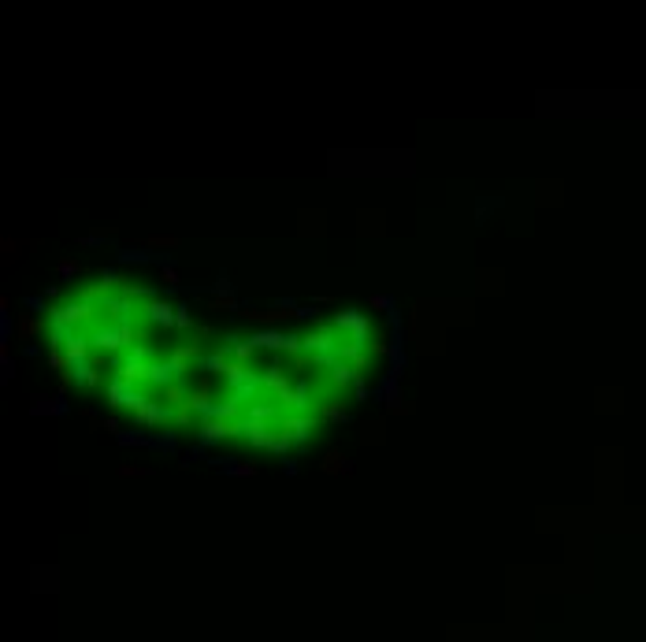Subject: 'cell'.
I'll list each match as a JSON object with an SVG mask.
<instances>
[{"instance_id":"ffe728a7","label":"cell","mask_w":646,"mask_h":642,"mask_svg":"<svg viewBox=\"0 0 646 642\" xmlns=\"http://www.w3.org/2000/svg\"><path fill=\"white\" fill-rule=\"evenodd\" d=\"M231 342H234V345H231V356H234L238 364H253V360H257L260 349L249 342V338H245V342H242V338H231Z\"/></svg>"},{"instance_id":"e0dca14e","label":"cell","mask_w":646,"mask_h":642,"mask_svg":"<svg viewBox=\"0 0 646 642\" xmlns=\"http://www.w3.org/2000/svg\"><path fill=\"white\" fill-rule=\"evenodd\" d=\"M89 342H93L97 349H104V353H115V349H123V345H119V331H115L112 323H108V327H97Z\"/></svg>"},{"instance_id":"d590c367","label":"cell","mask_w":646,"mask_h":642,"mask_svg":"<svg viewBox=\"0 0 646 642\" xmlns=\"http://www.w3.org/2000/svg\"><path fill=\"white\" fill-rule=\"evenodd\" d=\"M97 431H108V435H115V438L123 435V431H119V420H112V416L101 420V424H97Z\"/></svg>"},{"instance_id":"74e56055","label":"cell","mask_w":646,"mask_h":642,"mask_svg":"<svg viewBox=\"0 0 646 642\" xmlns=\"http://www.w3.org/2000/svg\"><path fill=\"white\" fill-rule=\"evenodd\" d=\"M112 234H115V227H97V231H93L97 242H104V238H112Z\"/></svg>"},{"instance_id":"d6a6232c","label":"cell","mask_w":646,"mask_h":642,"mask_svg":"<svg viewBox=\"0 0 646 642\" xmlns=\"http://www.w3.org/2000/svg\"><path fill=\"white\" fill-rule=\"evenodd\" d=\"M119 475H126V479H141V475H149V468H141V464H123Z\"/></svg>"},{"instance_id":"f1b7e54d","label":"cell","mask_w":646,"mask_h":642,"mask_svg":"<svg viewBox=\"0 0 646 642\" xmlns=\"http://www.w3.org/2000/svg\"><path fill=\"white\" fill-rule=\"evenodd\" d=\"M175 327H178V331H197V327H194V316H189L186 308L175 312Z\"/></svg>"},{"instance_id":"7c38bea8","label":"cell","mask_w":646,"mask_h":642,"mask_svg":"<svg viewBox=\"0 0 646 642\" xmlns=\"http://www.w3.org/2000/svg\"><path fill=\"white\" fill-rule=\"evenodd\" d=\"M353 379H357V371H353L345 360H334V364H331V375H327V382H331L334 393H345V390L353 387Z\"/></svg>"},{"instance_id":"52a82bcc","label":"cell","mask_w":646,"mask_h":642,"mask_svg":"<svg viewBox=\"0 0 646 642\" xmlns=\"http://www.w3.org/2000/svg\"><path fill=\"white\" fill-rule=\"evenodd\" d=\"M260 390H268L271 398H275V405H279V401H283L286 393L294 390V379L286 375L283 364H268V368L260 371Z\"/></svg>"},{"instance_id":"1f68e13d","label":"cell","mask_w":646,"mask_h":642,"mask_svg":"<svg viewBox=\"0 0 646 642\" xmlns=\"http://www.w3.org/2000/svg\"><path fill=\"white\" fill-rule=\"evenodd\" d=\"M368 305H371V312H390V297L387 293H371Z\"/></svg>"},{"instance_id":"9c48e42d","label":"cell","mask_w":646,"mask_h":642,"mask_svg":"<svg viewBox=\"0 0 646 642\" xmlns=\"http://www.w3.org/2000/svg\"><path fill=\"white\" fill-rule=\"evenodd\" d=\"M141 312H145V319H149V323H157V327H175V305H171L168 297H149L141 305Z\"/></svg>"},{"instance_id":"484cf974","label":"cell","mask_w":646,"mask_h":642,"mask_svg":"<svg viewBox=\"0 0 646 642\" xmlns=\"http://www.w3.org/2000/svg\"><path fill=\"white\" fill-rule=\"evenodd\" d=\"M49 364H52V368H56V375L71 371V360H67V353H63V349H56V345H52V349H49Z\"/></svg>"},{"instance_id":"8fae6325","label":"cell","mask_w":646,"mask_h":642,"mask_svg":"<svg viewBox=\"0 0 646 642\" xmlns=\"http://www.w3.org/2000/svg\"><path fill=\"white\" fill-rule=\"evenodd\" d=\"M316 416H320V424H345V420H349V409H345L338 398H327L316 405Z\"/></svg>"},{"instance_id":"f546056e","label":"cell","mask_w":646,"mask_h":642,"mask_svg":"<svg viewBox=\"0 0 646 642\" xmlns=\"http://www.w3.org/2000/svg\"><path fill=\"white\" fill-rule=\"evenodd\" d=\"M160 282L163 286H178V271L171 264H160Z\"/></svg>"},{"instance_id":"277c9868","label":"cell","mask_w":646,"mask_h":642,"mask_svg":"<svg viewBox=\"0 0 646 642\" xmlns=\"http://www.w3.org/2000/svg\"><path fill=\"white\" fill-rule=\"evenodd\" d=\"M130 420H134L138 427L160 431V427H171V424H175V412L163 405V401H141V405L130 412Z\"/></svg>"},{"instance_id":"5b68a950","label":"cell","mask_w":646,"mask_h":642,"mask_svg":"<svg viewBox=\"0 0 646 642\" xmlns=\"http://www.w3.org/2000/svg\"><path fill=\"white\" fill-rule=\"evenodd\" d=\"M152 364L157 360H138V356L126 353L119 364H115V379H123L130 390H138L141 382H152Z\"/></svg>"},{"instance_id":"4316f807","label":"cell","mask_w":646,"mask_h":642,"mask_svg":"<svg viewBox=\"0 0 646 642\" xmlns=\"http://www.w3.org/2000/svg\"><path fill=\"white\" fill-rule=\"evenodd\" d=\"M89 360H93V356H89ZM78 387H86V390H97V387H101V364H93V368L82 375Z\"/></svg>"},{"instance_id":"6da1fadb","label":"cell","mask_w":646,"mask_h":642,"mask_svg":"<svg viewBox=\"0 0 646 642\" xmlns=\"http://www.w3.org/2000/svg\"><path fill=\"white\" fill-rule=\"evenodd\" d=\"M334 331L345 334V345H360V349H368L371 319L360 316V312H353V308H342L338 316H334Z\"/></svg>"},{"instance_id":"d6986e66","label":"cell","mask_w":646,"mask_h":642,"mask_svg":"<svg viewBox=\"0 0 646 642\" xmlns=\"http://www.w3.org/2000/svg\"><path fill=\"white\" fill-rule=\"evenodd\" d=\"M349 468H353V464L345 461L342 453H327L323 461H320V472H323V475H349Z\"/></svg>"},{"instance_id":"5bb4252c","label":"cell","mask_w":646,"mask_h":642,"mask_svg":"<svg viewBox=\"0 0 646 642\" xmlns=\"http://www.w3.org/2000/svg\"><path fill=\"white\" fill-rule=\"evenodd\" d=\"M63 409H67V405H63V398H49V393H34V398H30V412H34V416H60Z\"/></svg>"},{"instance_id":"4dcf8cb0","label":"cell","mask_w":646,"mask_h":642,"mask_svg":"<svg viewBox=\"0 0 646 642\" xmlns=\"http://www.w3.org/2000/svg\"><path fill=\"white\" fill-rule=\"evenodd\" d=\"M0 364H4V379H12V345L0 342Z\"/></svg>"},{"instance_id":"e575fe53","label":"cell","mask_w":646,"mask_h":642,"mask_svg":"<svg viewBox=\"0 0 646 642\" xmlns=\"http://www.w3.org/2000/svg\"><path fill=\"white\" fill-rule=\"evenodd\" d=\"M353 398H357V401H368V382H364V375H357V379H353Z\"/></svg>"},{"instance_id":"7a4b0ae2","label":"cell","mask_w":646,"mask_h":642,"mask_svg":"<svg viewBox=\"0 0 646 642\" xmlns=\"http://www.w3.org/2000/svg\"><path fill=\"white\" fill-rule=\"evenodd\" d=\"M320 427V416L316 412H290V416H283L279 420V435H286L294 446H305L308 438H312V431Z\"/></svg>"},{"instance_id":"603a6c76","label":"cell","mask_w":646,"mask_h":642,"mask_svg":"<svg viewBox=\"0 0 646 642\" xmlns=\"http://www.w3.org/2000/svg\"><path fill=\"white\" fill-rule=\"evenodd\" d=\"M383 431H387V427H383V420H376V424H364V427H360V442H364V446L383 442Z\"/></svg>"},{"instance_id":"83f0119b","label":"cell","mask_w":646,"mask_h":642,"mask_svg":"<svg viewBox=\"0 0 646 642\" xmlns=\"http://www.w3.org/2000/svg\"><path fill=\"white\" fill-rule=\"evenodd\" d=\"M56 271H60V279H75V275L82 271V264L75 260V256H63V260H60V268H56Z\"/></svg>"},{"instance_id":"8d00e7d4","label":"cell","mask_w":646,"mask_h":642,"mask_svg":"<svg viewBox=\"0 0 646 642\" xmlns=\"http://www.w3.org/2000/svg\"><path fill=\"white\" fill-rule=\"evenodd\" d=\"M141 442H145V438L134 435V431H123V435H119V446H141Z\"/></svg>"},{"instance_id":"3957f363","label":"cell","mask_w":646,"mask_h":642,"mask_svg":"<svg viewBox=\"0 0 646 642\" xmlns=\"http://www.w3.org/2000/svg\"><path fill=\"white\" fill-rule=\"evenodd\" d=\"M197 438H201L205 446H212V442H227V438H242V424H238V420L197 416Z\"/></svg>"},{"instance_id":"8992f818","label":"cell","mask_w":646,"mask_h":642,"mask_svg":"<svg viewBox=\"0 0 646 642\" xmlns=\"http://www.w3.org/2000/svg\"><path fill=\"white\" fill-rule=\"evenodd\" d=\"M238 316H242V319H249V323H264V331H268V327L275 331V323H283V319H297V316H301V308H294V305H286V301H283V305L264 308V312H257V308H242Z\"/></svg>"},{"instance_id":"44dd1931","label":"cell","mask_w":646,"mask_h":642,"mask_svg":"<svg viewBox=\"0 0 646 642\" xmlns=\"http://www.w3.org/2000/svg\"><path fill=\"white\" fill-rule=\"evenodd\" d=\"M383 401H387V412H394V416H408V412H413V405L405 401V393L397 390V387H390Z\"/></svg>"},{"instance_id":"9a60e30c","label":"cell","mask_w":646,"mask_h":642,"mask_svg":"<svg viewBox=\"0 0 646 642\" xmlns=\"http://www.w3.org/2000/svg\"><path fill=\"white\" fill-rule=\"evenodd\" d=\"M216 312H242V305H238V297L231 293V286H227V279H220L216 282V297L208 301Z\"/></svg>"},{"instance_id":"2e32d148","label":"cell","mask_w":646,"mask_h":642,"mask_svg":"<svg viewBox=\"0 0 646 642\" xmlns=\"http://www.w3.org/2000/svg\"><path fill=\"white\" fill-rule=\"evenodd\" d=\"M45 327H49V323H45L41 316H34V312H23V316L15 319V331H19V338H23V342H30V338H38V334L45 331Z\"/></svg>"},{"instance_id":"ba28073f","label":"cell","mask_w":646,"mask_h":642,"mask_svg":"<svg viewBox=\"0 0 646 642\" xmlns=\"http://www.w3.org/2000/svg\"><path fill=\"white\" fill-rule=\"evenodd\" d=\"M182 409L197 412V416H208V412L216 409V390H212V379H208V375H201V379L189 387V398H186Z\"/></svg>"},{"instance_id":"836d02e7","label":"cell","mask_w":646,"mask_h":642,"mask_svg":"<svg viewBox=\"0 0 646 642\" xmlns=\"http://www.w3.org/2000/svg\"><path fill=\"white\" fill-rule=\"evenodd\" d=\"M231 475H238V479H249V475H257V464H231Z\"/></svg>"},{"instance_id":"7402d4cb","label":"cell","mask_w":646,"mask_h":642,"mask_svg":"<svg viewBox=\"0 0 646 642\" xmlns=\"http://www.w3.org/2000/svg\"><path fill=\"white\" fill-rule=\"evenodd\" d=\"M26 249V242H15V238H4L0 242V264H12V260H19Z\"/></svg>"},{"instance_id":"30bf717a","label":"cell","mask_w":646,"mask_h":642,"mask_svg":"<svg viewBox=\"0 0 646 642\" xmlns=\"http://www.w3.org/2000/svg\"><path fill=\"white\" fill-rule=\"evenodd\" d=\"M197 356H201V342H186V345H178V349H171L168 360H171V368H175L178 375H186V371H194Z\"/></svg>"},{"instance_id":"d4e9b609","label":"cell","mask_w":646,"mask_h":642,"mask_svg":"<svg viewBox=\"0 0 646 642\" xmlns=\"http://www.w3.org/2000/svg\"><path fill=\"white\" fill-rule=\"evenodd\" d=\"M368 353L371 356H394V345L387 342L383 331H376V342H368Z\"/></svg>"},{"instance_id":"ac0fdd59","label":"cell","mask_w":646,"mask_h":642,"mask_svg":"<svg viewBox=\"0 0 646 642\" xmlns=\"http://www.w3.org/2000/svg\"><path fill=\"white\" fill-rule=\"evenodd\" d=\"M126 390H130V387H126L123 379H115V375H112V379H108V387H104V405H108V409H123Z\"/></svg>"},{"instance_id":"4fadbf2b","label":"cell","mask_w":646,"mask_h":642,"mask_svg":"<svg viewBox=\"0 0 646 642\" xmlns=\"http://www.w3.org/2000/svg\"><path fill=\"white\" fill-rule=\"evenodd\" d=\"M89 349H93V342H89L86 334H67V342H63V353H67V360H89Z\"/></svg>"},{"instance_id":"cb8c5ba5","label":"cell","mask_w":646,"mask_h":642,"mask_svg":"<svg viewBox=\"0 0 646 642\" xmlns=\"http://www.w3.org/2000/svg\"><path fill=\"white\" fill-rule=\"evenodd\" d=\"M145 245H149V249H178V238L175 234H152V238H145Z\"/></svg>"}]
</instances>
